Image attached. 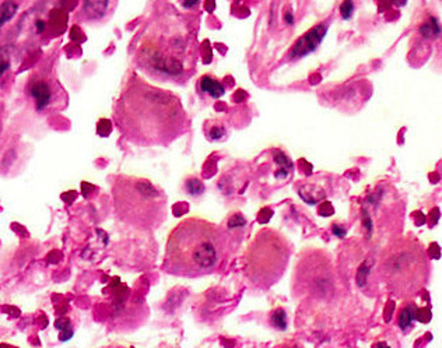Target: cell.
<instances>
[{
  "instance_id": "1",
  "label": "cell",
  "mask_w": 442,
  "mask_h": 348,
  "mask_svg": "<svg viewBox=\"0 0 442 348\" xmlns=\"http://www.w3.org/2000/svg\"><path fill=\"white\" fill-rule=\"evenodd\" d=\"M115 120L132 143L168 146L188 130V116L174 92L139 77L130 80L115 106Z\"/></svg>"
},
{
  "instance_id": "2",
  "label": "cell",
  "mask_w": 442,
  "mask_h": 348,
  "mask_svg": "<svg viewBox=\"0 0 442 348\" xmlns=\"http://www.w3.org/2000/svg\"><path fill=\"white\" fill-rule=\"evenodd\" d=\"M225 248L227 234L221 226L200 217H188L170 232L164 270L178 277H203L220 266Z\"/></svg>"
},
{
  "instance_id": "3",
  "label": "cell",
  "mask_w": 442,
  "mask_h": 348,
  "mask_svg": "<svg viewBox=\"0 0 442 348\" xmlns=\"http://www.w3.org/2000/svg\"><path fill=\"white\" fill-rule=\"evenodd\" d=\"M118 218L140 231H154L167 220V194L150 179L121 175L112 180Z\"/></svg>"
},
{
  "instance_id": "4",
  "label": "cell",
  "mask_w": 442,
  "mask_h": 348,
  "mask_svg": "<svg viewBox=\"0 0 442 348\" xmlns=\"http://www.w3.org/2000/svg\"><path fill=\"white\" fill-rule=\"evenodd\" d=\"M378 274L389 292L411 298L428 281L429 263L420 240L406 236L392 242L382 254Z\"/></svg>"
},
{
  "instance_id": "5",
  "label": "cell",
  "mask_w": 442,
  "mask_h": 348,
  "mask_svg": "<svg viewBox=\"0 0 442 348\" xmlns=\"http://www.w3.org/2000/svg\"><path fill=\"white\" fill-rule=\"evenodd\" d=\"M290 256L288 239L276 230L263 228L246 249V276L255 287L267 290L284 276Z\"/></svg>"
},
{
  "instance_id": "6",
  "label": "cell",
  "mask_w": 442,
  "mask_h": 348,
  "mask_svg": "<svg viewBox=\"0 0 442 348\" xmlns=\"http://www.w3.org/2000/svg\"><path fill=\"white\" fill-rule=\"evenodd\" d=\"M140 66L163 78H181L191 68L192 44L185 34L161 36L160 41H147L139 52Z\"/></svg>"
},
{
  "instance_id": "7",
  "label": "cell",
  "mask_w": 442,
  "mask_h": 348,
  "mask_svg": "<svg viewBox=\"0 0 442 348\" xmlns=\"http://www.w3.org/2000/svg\"><path fill=\"white\" fill-rule=\"evenodd\" d=\"M326 32V27L325 26H318V27L312 28L308 34H305L301 40H299L295 46L291 50V56L293 58H302V56L308 55L309 52H312L313 49L316 48L323 40Z\"/></svg>"
},
{
  "instance_id": "8",
  "label": "cell",
  "mask_w": 442,
  "mask_h": 348,
  "mask_svg": "<svg viewBox=\"0 0 442 348\" xmlns=\"http://www.w3.org/2000/svg\"><path fill=\"white\" fill-rule=\"evenodd\" d=\"M109 0H84L83 13L90 20H98L108 10Z\"/></svg>"
},
{
  "instance_id": "9",
  "label": "cell",
  "mask_w": 442,
  "mask_h": 348,
  "mask_svg": "<svg viewBox=\"0 0 442 348\" xmlns=\"http://www.w3.org/2000/svg\"><path fill=\"white\" fill-rule=\"evenodd\" d=\"M31 96H34L35 104H37V110H45L49 105V102H51L52 92H51V88H49V86L47 82H38L33 86Z\"/></svg>"
},
{
  "instance_id": "10",
  "label": "cell",
  "mask_w": 442,
  "mask_h": 348,
  "mask_svg": "<svg viewBox=\"0 0 442 348\" xmlns=\"http://www.w3.org/2000/svg\"><path fill=\"white\" fill-rule=\"evenodd\" d=\"M200 90L203 92H207L209 96H211L213 98H220V96H224V87L221 86V82L214 80L210 76H204L200 80Z\"/></svg>"
},
{
  "instance_id": "11",
  "label": "cell",
  "mask_w": 442,
  "mask_h": 348,
  "mask_svg": "<svg viewBox=\"0 0 442 348\" xmlns=\"http://www.w3.org/2000/svg\"><path fill=\"white\" fill-rule=\"evenodd\" d=\"M19 10V4L14 0H6L0 4V27L13 18Z\"/></svg>"
},
{
  "instance_id": "12",
  "label": "cell",
  "mask_w": 442,
  "mask_h": 348,
  "mask_svg": "<svg viewBox=\"0 0 442 348\" xmlns=\"http://www.w3.org/2000/svg\"><path fill=\"white\" fill-rule=\"evenodd\" d=\"M186 189H188V192H189L191 194H200V193H203L204 192V186L199 179L193 178V179H189V180L186 182Z\"/></svg>"
},
{
  "instance_id": "13",
  "label": "cell",
  "mask_w": 442,
  "mask_h": 348,
  "mask_svg": "<svg viewBox=\"0 0 442 348\" xmlns=\"http://www.w3.org/2000/svg\"><path fill=\"white\" fill-rule=\"evenodd\" d=\"M399 324H400V328H403V330H406V328L411 324V312H410L408 308H404V309L400 312V316H399Z\"/></svg>"
},
{
  "instance_id": "14",
  "label": "cell",
  "mask_w": 442,
  "mask_h": 348,
  "mask_svg": "<svg viewBox=\"0 0 442 348\" xmlns=\"http://www.w3.org/2000/svg\"><path fill=\"white\" fill-rule=\"evenodd\" d=\"M353 10H354V4L351 0H346L340 7V12H341V16H343V18L344 20H348L350 17H351V14H353Z\"/></svg>"
},
{
  "instance_id": "15",
  "label": "cell",
  "mask_w": 442,
  "mask_h": 348,
  "mask_svg": "<svg viewBox=\"0 0 442 348\" xmlns=\"http://www.w3.org/2000/svg\"><path fill=\"white\" fill-rule=\"evenodd\" d=\"M224 136H225V130H224V128H221V126L213 128V129L210 130V134H209L210 140H220L221 137H224Z\"/></svg>"
},
{
  "instance_id": "16",
  "label": "cell",
  "mask_w": 442,
  "mask_h": 348,
  "mask_svg": "<svg viewBox=\"0 0 442 348\" xmlns=\"http://www.w3.org/2000/svg\"><path fill=\"white\" fill-rule=\"evenodd\" d=\"M197 2H199V0H185V2H184V6H185V7H188V8H189V7H193V6H195V4H196Z\"/></svg>"
},
{
  "instance_id": "17",
  "label": "cell",
  "mask_w": 442,
  "mask_h": 348,
  "mask_svg": "<svg viewBox=\"0 0 442 348\" xmlns=\"http://www.w3.org/2000/svg\"><path fill=\"white\" fill-rule=\"evenodd\" d=\"M37 27H38V32H41L44 30V22L42 21H37Z\"/></svg>"
},
{
  "instance_id": "18",
  "label": "cell",
  "mask_w": 442,
  "mask_h": 348,
  "mask_svg": "<svg viewBox=\"0 0 442 348\" xmlns=\"http://www.w3.org/2000/svg\"><path fill=\"white\" fill-rule=\"evenodd\" d=\"M286 20H287V22H288V24H293V17H291V14H287Z\"/></svg>"
}]
</instances>
